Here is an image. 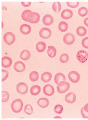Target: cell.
I'll return each mask as SVG.
<instances>
[{"label":"cell","instance_id":"6da1fadb","mask_svg":"<svg viewBox=\"0 0 88 120\" xmlns=\"http://www.w3.org/2000/svg\"><path fill=\"white\" fill-rule=\"evenodd\" d=\"M23 103L20 99L15 100L11 104V108L12 111L15 113H19L22 111Z\"/></svg>","mask_w":88,"mask_h":120},{"label":"cell","instance_id":"7a4b0ae2","mask_svg":"<svg viewBox=\"0 0 88 120\" xmlns=\"http://www.w3.org/2000/svg\"><path fill=\"white\" fill-rule=\"evenodd\" d=\"M69 83L65 81H61L58 84L57 91L60 94L65 93L69 89Z\"/></svg>","mask_w":88,"mask_h":120},{"label":"cell","instance_id":"3957f363","mask_svg":"<svg viewBox=\"0 0 88 120\" xmlns=\"http://www.w3.org/2000/svg\"><path fill=\"white\" fill-rule=\"evenodd\" d=\"M15 35L11 32H7L4 36V40L8 45H12L15 41Z\"/></svg>","mask_w":88,"mask_h":120},{"label":"cell","instance_id":"277c9868","mask_svg":"<svg viewBox=\"0 0 88 120\" xmlns=\"http://www.w3.org/2000/svg\"><path fill=\"white\" fill-rule=\"evenodd\" d=\"M76 56L77 59L79 62L82 63H84L88 59V53L85 50H79L77 53Z\"/></svg>","mask_w":88,"mask_h":120},{"label":"cell","instance_id":"5b68a950","mask_svg":"<svg viewBox=\"0 0 88 120\" xmlns=\"http://www.w3.org/2000/svg\"><path fill=\"white\" fill-rule=\"evenodd\" d=\"M74 35L71 33H69L65 34L63 38L64 42L66 45H72L75 41Z\"/></svg>","mask_w":88,"mask_h":120},{"label":"cell","instance_id":"8992f818","mask_svg":"<svg viewBox=\"0 0 88 120\" xmlns=\"http://www.w3.org/2000/svg\"><path fill=\"white\" fill-rule=\"evenodd\" d=\"M16 90L20 94H25L28 91V86L25 83L20 82L17 85Z\"/></svg>","mask_w":88,"mask_h":120},{"label":"cell","instance_id":"52a82bcc","mask_svg":"<svg viewBox=\"0 0 88 120\" xmlns=\"http://www.w3.org/2000/svg\"><path fill=\"white\" fill-rule=\"evenodd\" d=\"M68 79L70 81L74 83L79 82L80 79V75L77 71H72L68 74Z\"/></svg>","mask_w":88,"mask_h":120},{"label":"cell","instance_id":"ba28073f","mask_svg":"<svg viewBox=\"0 0 88 120\" xmlns=\"http://www.w3.org/2000/svg\"><path fill=\"white\" fill-rule=\"evenodd\" d=\"M40 15L38 13L32 12L29 15L27 22L32 24L38 23L40 19Z\"/></svg>","mask_w":88,"mask_h":120},{"label":"cell","instance_id":"9c48e42d","mask_svg":"<svg viewBox=\"0 0 88 120\" xmlns=\"http://www.w3.org/2000/svg\"><path fill=\"white\" fill-rule=\"evenodd\" d=\"M39 35L42 38L48 39L51 36V31L48 28H43L39 31Z\"/></svg>","mask_w":88,"mask_h":120},{"label":"cell","instance_id":"30bf717a","mask_svg":"<svg viewBox=\"0 0 88 120\" xmlns=\"http://www.w3.org/2000/svg\"><path fill=\"white\" fill-rule=\"evenodd\" d=\"M43 92L46 95L51 96L55 92V90L53 86L50 84L46 85L43 88Z\"/></svg>","mask_w":88,"mask_h":120},{"label":"cell","instance_id":"8fae6325","mask_svg":"<svg viewBox=\"0 0 88 120\" xmlns=\"http://www.w3.org/2000/svg\"><path fill=\"white\" fill-rule=\"evenodd\" d=\"M26 67L24 64L21 61L16 62L14 64V69L15 71L19 73L23 72L25 70Z\"/></svg>","mask_w":88,"mask_h":120},{"label":"cell","instance_id":"7c38bea8","mask_svg":"<svg viewBox=\"0 0 88 120\" xmlns=\"http://www.w3.org/2000/svg\"><path fill=\"white\" fill-rule=\"evenodd\" d=\"M43 23L46 26H50L53 24L54 22L53 17L50 15H44L42 19Z\"/></svg>","mask_w":88,"mask_h":120},{"label":"cell","instance_id":"4fadbf2b","mask_svg":"<svg viewBox=\"0 0 88 120\" xmlns=\"http://www.w3.org/2000/svg\"><path fill=\"white\" fill-rule=\"evenodd\" d=\"M61 17L63 19H71L73 16L72 11L68 9L63 10L61 14Z\"/></svg>","mask_w":88,"mask_h":120},{"label":"cell","instance_id":"5bb4252c","mask_svg":"<svg viewBox=\"0 0 88 120\" xmlns=\"http://www.w3.org/2000/svg\"><path fill=\"white\" fill-rule=\"evenodd\" d=\"M76 99V95L73 92L68 93L65 97V100L66 102L69 104H73L75 102Z\"/></svg>","mask_w":88,"mask_h":120},{"label":"cell","instance_id":"9a60e30c","mask_svg":"<svg viewBox=\"0 0 88 120\" xmlns=\"http://www.w3.org/2000/svg\"><path fill=\"white\" fill-rule=\"evenodd\" d=\"M12 63L11 58L8 56H4L2 58V66L4 68L10 67Z\"/></svg>","mask_w":88,"mask_h":120},{"label":"cell","instance_id":"2e32d148","mask_svg":"<svg viewBox=\"0 0 88 120\" xmlns=\"http://www.w3.org/2000/svg\"><path fill=\"white\" fill-rule=\"evenodd\" d=\"M20 31L23 35H28L31 32V26L28 24H22L20 27Z\"/></svg>","mask_w":88,"mask_h":120},{"label":"cell","instance_id":"e0dca14e","mask_svg":"<svg viewBox=\"0 0 88 120\" xmlns=\"http://www.w3.org/2000/svg\"><path fill=\"white\" fill-rule=\"evenodd\" d=\"M37 104L41 108H46L49 105V102L48 100L46 98H42L38 100Z\"/></svg>","mask_w":88,"mask_h":120},{"label":"cell","instance_id":"ac0fdd59","mask_svg":"<svg viewBox=\"0 0 88 120\" xmlns=\"http://www.w3.org/2000/svg\"><path fill=\"white\" fill-rule=\"evenodd\" d=\"M52 78V75L50 72L46 71L43 73L41 75V79L44 82L47 83L49 82Z\"/></svg>","mask_w":88,"mask_h":120},{"label":"cell","instance_id":"d6986e66","mask_svg":"<svg viewBox=\"0 0 88 120\" xmlns=\"http://www.w3.org/2000/svg\"><path fill=\"white\" fill-rule=\"evenodd\" d=\"M65 80V75L61 73L56 74L54 77V81L56 84H58L60 82Z\"/></svg>","mask_w":88,"mask_h":120},{"label":"cell","instance_id":"ffe728a7","mask_svg":"<svg viewBox=\"0 0 88 120\" xmlns=\"http://www.w3.org/2000/svg\"><path fill=\"white\" fill-rule=\"evenodd\" d=\"M41 91V87L38 85L33 86L30 88V93L33 95H37L40 93Z\"/></svg>","mask_w":88,"mask_h":120},{"label":"cell","instance_id":"44dd1931","mask_svg":"<svg viewBox=\"0 0 88 120\" xmlns=\"http://www.w3.org/2000/svg\"><path fill=\"white\" fill-rule=\"evenodd\" d=\"M30 56L31 54L30 52L29 51L27 50H23L20 55V58L24 61L28 60L30 58Z\"/></svg>","mask_w":88,"mask_h":120},{"label":"cell","instance_id":"7402d4cb","mask_svg":"<svg viewBox=\"0 0 88 120\" xmlns=\"http://www.w3.org/2000/svg\"><path fill=\"white\" fill-rule=\"evenodd\" d=\"M57 51L55 47L53 46H49L48 47L47 54L51 58H53L56 55Z\"/></svg>","mask_w":88,"mask_h":120},{"label":"cell","instance_id":"603a6c76","mask_svg":"<svg viewBox=\"0 0 88 120\" xmlns=\"http://www.w3.org/2000/svg\"><path fill=\"white\" fill-rule=\"evenodd\" d=\"M36 49L39 52H43L46 49V45L43 42H40L37 43L36 46Z\"/></svg>","mask_w":88,"mask_h":120},{"label":"cell","instance_id":"cb8c5ba5","mask_svg":"<svg viewBox=\"0 0 88 120\" xmlns=\"http://www.w3.org/2000/svg\"><path fill=\"white\" fill-rule=\"evenodd\" d=\"M77 34L80 36H84L86 34L87 31L86 29L83 26H79L76 30Z\"/></svg>","mask_w":88,"mask_h":120},{"label":"cell","instance_id":"d4e9b609","mask_svg":"<svg viewBox=\"0 0 88 120\" xmlns=\"http://www.w3.org/2000/svg\"><path fill=\"white\" fill-rule=\"evenodd\" d=\"M52 9L54 11L58 14L60 11L61 9V5L59 2H54L52 5Z\"/></svg>","mask_w":88,"mask_h":120},{"label":"cell","instance_id":"484cf974","mask_svg":"<svg viewBox=\"0 0 88 120\" xmlns=\"http://www.w3.org/2000/svg\"><path fill=\"white\" fill-rule=\"evenodd\" d=\"M68 28V25L65 22H61L58 24V29L61 32H65L67 30Z\"/></svg>","mask_w":88,"mask_h":120},{"label":"cell","instance_id":"4316f807","mask_svg":"<svg viewBox=\"0 0 88 120\" xmlns=\"http://www.w3.org/2000/svg\"><path fill=\"white\" fill-rule=\"evenodd\" d=\"M39 76L38 72L36 71H32L29 74V78L31 81L35 82L38 80Z\"/></svg>","mask_w":88,"mask_h":120},{"label":"cell","instance_id":"83f0119b","mask_svg":"<svg viewBox=\"0 0 88 120\" xmlns=\"http://www.w3.org/2000/svg\"><path fill=\"white\" fill-rule=\"evenodd\" d=\"M78 13L80 16L84 17L88 14V10L85 7H82L78 10Z\"/></svg>","mask_w":88,"mask_h":120},{"label":"cell","instance_id":"f1b7e54d","mask_svg":"<svg viewBox=\"0 0 88 120\" xmlns=\"http://www.w3.org/2000/svg\"><path fill=\"white\" fill-rule=\"evenodd\" d=\"M31 12V11L29 10H27L24 11L21 15V17L23 20L27 22L29 15Z\"/></svg>","mask_w":88,"mask_h":120},{"label":"cell","instance_id":"f546056e","mask_svg":"<svg viewBox=\"0 0 88 120\" xmlns=\"http://www.w3.org/2000/svg\"><path fill=\"white\" fill-rule=\"evenodd\" d=\"M24 110L25 112L28 115H31L33 112V108L32 106L29 104L25 105Z\"/></svg>","mask_w":88,"mask_h":120},{"label":"cell","instance_id":"4dcf8cb0","mask_svg":"<svg viewBox=\"0 0 88 120\" xmlns=\"http://www.w3.org/2000/svg\"><path fill=\"white\" fill-rule=\"evenodd\" d=\"M69 60L68 55L66 54H63L61 55L60 57V61L62 63H67Z\"/></svg>","mask_w":88,"mask_h":120},{"label":"cell","instance_id":"1f68e13d","mask_svg":"<svg viewBox=\"0 0 88 120\" xmlns=\"http://www.w3.org/2000/svg\"><path fill=\"white\" fill-rule=\"evenodd\" d=\"M9 93L5 91H2V102H6L8 101L9 99Z\"/></svg>","mask_w":88,"mask_h":120},{"label":"cell","instance_id":"d6a6232c","mask_svg":"<svg viewBox=\"0 0 88 120\" xmlns=\"http://www.w3.org/2000/svg\"><path fill=\"white\" fill-rule=\"evenodd\" d=\"M63 109V107L62 105L60 104H57L55 105L54 107V112L58 114L62 113Z\"/></svg>","mask_w":88,"mask_h":120},{"label":"cell","instance_id":"836d02e7","mask_svg":"<svg viewBox=\"0 0 88 120\" xmlns=\"http://www.w3.org/2000/svg\"><path fill=\"white\" fill-rule=\"evenodd\" d=\"M9 75V72L8 71L4 69L2 70V81L6 80Z\"/></svg>","mask_w":88,"mask_h":120},{"label":"cell","instance_id":"e575fe53","mask_svg":"<svg viewBox=\"0 0 88 120\" xmlns=\"http://www.w3.org/2000/svg\"><path fill=\"white\" fill-rule=\"evenodd\" d=\"M79 2H67V4L69 7L72 8H76L79 5Z\"/></svg>","mask_w":88,"mask_h":120},{"label":"cell","instance_id":"d590c367","mask_svg":"<svg viewBox=\"0 0 88 120\" xmlns=\"http://www.w3.org/2000/svg\"><path fill=\"white\" fill-rule=\"evenodd\" d=\"M81 43L83 47L86 49H88V37L84 38L82 41Z\"/></svg>","mask_w":88,"mask_h":120},{"label":"cell","instance_id":"8d00e7d4","mask_svg":"<svg viewBox=\"0 0 88 120\" xmlns=\"http://www.w3.org/2000/svg\"><path fill=\"white\" fill-rule=\"evenodd\" d=\"M81 113L84 118H88V113L84 111V107H82L81 109Z\"/></svg>","mask_w":88,"mask_h":120},{"label":"cell","instance_id":"74e56055","mask_svg":"<svg viewBox=\"0 0 88 120\" xmlns=\"http://www.w3.org/2000/svg\"><path fill=\"white\" fill-rule=\"evenodd\" d=\"M21 3L22 5L25 7H29L31 4V2H21Z\"/></svg>","mask_w":88,"mask_h":120},{"label":"cell","instance_id":"f35d334b","mask_svg":"<svg viewBox=\"0 0 88 120\" xmlns=\"http://www.w3.org/2000/svg\"><path fill=\"white\" fill-rule=\"evenodd\" d=\"M84 23L86 26L88 27V17L84 19Z\"/></svg>","mask_w":88,"mask_h":120},{"label":"cell","instance_id":"ab89813d","mask_svg":"<svg viewBox=\"0 0 88 120\" xmlns=\"http://www.w3.org/2000/svg\"><path fill=\"white\" fill-rule=\"evenodd\" d=\"M84 111L88 113V103L84 105Z\"/></svg>","mask_w":88,"mask_h":120}]
</instances>
